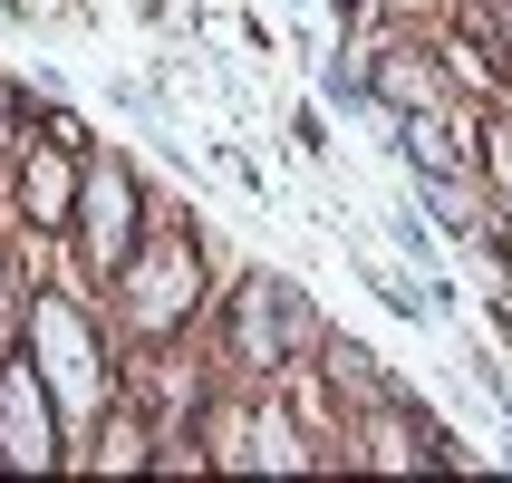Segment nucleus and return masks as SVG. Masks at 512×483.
<instances>
[{
	"mask_svg": "<svg viewBox=\"0 0 512 483\" xmlns=\"http://www.w3.org/2000/svg\"><path fill=\"white\" fill-rule=\"evenodd\" d=\"M0 426H10V455L20 464L49 455V426H39V397H29V387H10V416H0Z\"/></svg>",
	"mask_w": 512,
	"mask_h": 483,
	"instance_id": "f03ea898",
	"label": "nucleus"
},
{
	"mask_svg": "<svg viewBox=\"0 0 512 483\" xmlns=\"http://www.w3.org/2000/svg\"><path fill=\"white\" fill-rule=\"evenodd\" d=\"M87 213H97V271H116V261H126V184H97V194H87Z\"/></svg>",
	"mask_w": 512,
	"mask_h": 483,
	"instance_id": "f257e3e1",
	"label": "nucleus"
}]
</instances>
